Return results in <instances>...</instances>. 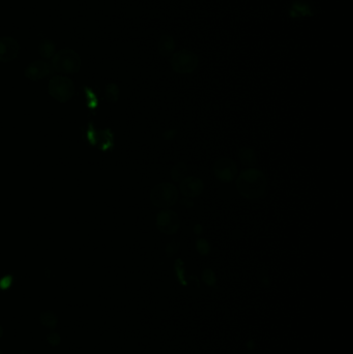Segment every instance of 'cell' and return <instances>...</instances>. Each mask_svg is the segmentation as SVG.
<instances>
[{
	"label": "cell",
	"mask_w": 353,
	"mask_h": 354,
	"mask_svg": "<svg viewBox=\"0 0 353 354\" xmlns=\"http://www.w3.org/2000/svg\"><path fill=\"white\" fill-rule=\"evenodd\" d=\"M47 341H48V343L51 345V346H58L59 344H60V342H61V338H60V336L57 334V333H55V332H50L49 334H48V336H47Z\"/></svg>",
	"instance_id": "d6986e66"
},
{
	"label": "cell",
	"mask_w": 353,
	"mask_h": 354,
	"mask_svg": "<svg viewBox=\"0 0 353 354\" xmlns=\"http://www.w3.org/2000/svg\"><path fill=\"white\" fill-rule=\"evenodd\" d=\"M218 180L224 183L231 182L237 174V165L230 158H220L213 166Z\"/></svg>",
	"instance_id": "52a82bcc"
},
{
	"label": "cell",
	"mask_w": 353,
	"mask_h": 354,
	"mask_svg": "<svg viewBox=\"0 0 353 354\" xmlns=\"http://www.w3.org/2000/svg\"><path fill=\"white\" fill-rule=\"evenodd\" d=\"M151 202L160 208L173 206L178 200V190L171 183H160L153 187L150 194Z\"/></svg>",
	"instance_id": "3957f363"
},
{
	"label": "cell",
	"mask_w": 353,
	"mask_h": 354,
	"mask_svg": "<svg viewBox=\"0 0 353 354\" xmlns=\"http://www.w3.org/2000/svg\"><path fill=\"white\" fill-rule=\"evenodd\" d=\"M204 188L201 179L196 177H186L180 182V192L186 197H196Z\"/></svg>",
	"instance_id": "30bf717a"
},
{
	"label": "cell",
	"mask_w": 353,
	"mask_h": 354,
	"mask_svg": "<svg viewBox=\"0 0 353 354\" xmlns=\"http://www.w3.org/2000/svg\"><path fill=\"white\" fill-rule=\"evenodd\" d=\"M18 354H29V352H28L27 350H22V351H20Z\"/></svg>",
	"instance_id": "7402d4cb"
},
{
	"label": "cell",
	"mask_w": 353,
	"mask_h": 354,
	"mask_svg": "<svg viewBox=\"0 0 353 354\" xmlns=\"http://www.w3.org/2000/svg\"><path fill=\"white\" fill-rule=\"evenodd\" d=\"M202 278H203V281L209 286H212L215 283V275L210 269H206L205 271H203Z\"/></svg>",
	"instance_id": "ac0fdd59"
},
{
	"label": "cell",
	"mask_w": 353,
	"mask_h": 354,
	"mask_svg": "<svg viewBox=\"0 0 353 354\" xmlns=\"http://www.w3.org/2000/svg\"><path fill=\"white\" fill-rule=\"evenodd\" d=\"M80 55L72 49H63L59 51L52 59V69L60 74L74 75L81 69Z\"/></svg>",
	"instance_id": "7a4b0ae2"
},
{
	"label": "cell",
	"mask_w": 353,
	"mask_h": 354,
	"mask_svg": "<svg viewBox=\"0 0 353 354\" xmlns=\"http://www.w3.org/2000/svg\"><path fill=\"white\" fill-rule=\"evenodd\" d=\"M156 226L158 230L164 234H174L177 232L180 226V221L178 215L172 210L160 211L156 219Z\"/></svg>",
	"instance_id": "8992f818"
},
{
	"label": "cell",
	"mask_w": 353,
	"mask_h": 354,
	"mask_svg": "<svg viewBox=\"0 0 353 354\" xmlns=\"http://www.w3.org/2000/svg\"><path fill=\"white\" fill-rule=\"evenodd\" d=\"M3 336H4V328L0 325V339L3 338Z\"/></svg>",
	"instance_id": "44dd1931"
},
{
	"label": "cell",
	"mask_w": 353,
	"mask_h": 354,
	"mask_svg": "<svg viewBox=\"0 0 353 354\" xmlns=\"http://www.w3.org/2000/svg\"><path fill=\"white\" fill-rule=\"evenodd\" d=\"M19 53V44L13 38L0 39V61L10 62L14 60Z\"/></svg>",
	"instance_id": "9c48e42d"
},
{
	"label": "cell",
	"mask_w": 353,
	"mask_h": 354,
	"mask_svg": "<svg viewBox=\"0 0 353 354\" xmlns=\"http://www.w3.org/2000/svg\"><path fill=\"white\" fill-rule=\"evenodd\" d=\"M201 231H202L201 226H199V225H198V226H195V228H194V232H195L196 234H199Z\"/></svg>",
	"instance_id": "ffe728a7"
},
{
	"label": "cell",
	"mask_w": 353,
	"mask_h": 354,
	"mask_svg": "<svg viewBox=\"0 0 353 354\" xmlns=\"http://www.w3.org/2000/svg\"><path fill=\"white\" fill-rule=\"evenodd\" d=\"M55 52L54 44L49 40H43L40 46V53L45 58H51Z\"/></svg>",
	"instance_id": "5bb4252c"
},
{
	"label": "cell",
	"mask_w": 353,
	"mask_h": 354,
	"mask_svg": "<svg viewBox=\"0 0 353 354\" xmlns=\"http://www.w3.org/2000/svg\"><path fill=\"white\" fill-rule=\"evenodd\" d=\"M197 56L187 50H181L175 53L171 59V66L174 72L178 74H189L197 68Z\"/></svg>",
	"instance_id": "5b68a950"
},
{
	"label": "cell",
	"mask_w": 353,
	"mask_h": 354,
	"mask_svg": "<svg viewBox=\"0 0 353 354\" xmlns=\"http://www.w3.org/2000/svg\"><path fill=\"white\" fill-rule=\"evenodd\" d=\"M107 98L111 102H116L119 98V89L115 84H110L107 87Z\"/></svg>",
	"instance_id": "2e32d148"
},
{
	"label": "cell",
	"mask_w": 353,
	"mask_h": 354,
	"mask_svg": "<svg viewBox=\"0 0 353 354\" xmlns=\"http://www.w3.org/2000/svg\"><path fill=\"white\" fill-rule=\"evenodd\" d=\"M238 157L241 160V163L245 165H255L256 164V155L255 151L249 147H242L238 151Z\"/></svg>",
	"instance_id": "7c38bea8"
},
{
	"label": "cell",
	"mask_w": 353,
	"mask_h": 354,
	"mask_svg": "<svg viewBox=\"0 0 353 354\" xmlns=\"http://www.w3.org/2000/svg\"><path fill=\"white\" fill-rule=\"evenodd\" d=\"M51 72L50 64L43 60H37L30 63L25 70V77L32 81H39L46 78Z\"/></svg>",
	"instance_id": "ba28073f"
},
{
	"label": "cell",
	"mask_w": 353,
	"mask_h": 354,
	"mask_svg": "<svg viewBox=\"0 0 353 354\" xmlns=\"http://www.w3.org/2000/svg\"><path fill=\"white\" fill-rule=\"evenodd\" d=\"M40 322L46 329L53 331L58 325V317L53 311H44L40 315Z\"/></svg>",
	"instance_id": "8fae6325"
},
{
	"label": "cell",
	"mask_w": 353,
	"mask_h": 354,
	"mask_svg": "<svg viewBox=\"0 0 353 354\" xmlns=\"http://www.w3.org/2000/svg\"><path fill=\"white\" fill-rule=\"evenodd\" d=\"M267 181L264 173L258 169L243 170L236 180V188L247 199H256L264 194Z\"/></svg>",
	"instance_id": "6da1fadb"
},
{
	"label": "cell",
	"mask_w": 353,
	"mask_h": 354,
	"mask_svg": "<svg viewBox=\"0 0 353 354\" xmlns=\"http://www.w3.org/2000/svg\"><path fill=\"white\" fill-rule=\"evenodd\" d=\"M174 50V42L171 37H164L159 42V51L163 55L168 56Z\"/></svg>",
	"instance_id": "4fadbf2b"
},
{
	"label": "cell",
	"mask_w": 353,
	"mask_h": 354,
	"mask_svg": "<svg viewBox=\"0 0 353 354\" xmlns=\"http://www.w3.org/2000/svg\"><path fill=\"white\" fill-rule=\"evenodd\" d=\"M0 354H4V352H3V350H2V349H0Z\"/></svg>",
	"instance_id": "603a6c76"
},
{
	"label": "cell",
	"mask_w": 353,
	"mask_h": 354,
	"mask_svg": "<svg viewBox=\"0 0 353 354\" xmlns=\"http://www.w3.org/2000/svg\"><path fill=\"white\" fill-rule=\"evenodd\" d=\"M186 171H187V167L185 164L183 163H179L177 165H175L172 170H171V176H172V179L174 181H179L181 180L182 178H184L185 174H186Z\"/></svg>",
	"instance_id": "9a60e30c"
},
{
	"label": "cell",
	"mask_w": 353,
	"mask_h": 354,
	"mask_svg": "<svg viewBox=\"0 0 353 354\" xmlns=\"http://www.w3.org/2000/svg\"><path fill=\"white\" fill-rule=\"evenodd\" d=\"M75 84L67 77H54L49 83V94L59 103L69 102L75 94Z\"/></svg>",
	"instance_id": "277c9868"
},
{
	"label": "cell",
	"mask_w": 353,
	"mask_h": 354,
	"mask_svg": "<svg viewBox=\"0 0 353 354\" xmlns=\"http://www.w3.org/2000/svg\"><path fill=\"white\" fill-rule=\"evenodd\" d=\"M196 249L201 255H207L210 251V246L205 239H198L196 242Z\"/></svg>",
	"instance_id": "e0dca14e"
}]
</instances>
